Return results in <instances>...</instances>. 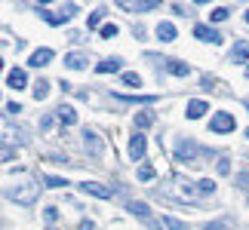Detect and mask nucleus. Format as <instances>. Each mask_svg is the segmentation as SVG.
Here are the masks:
<instances>
[{"label": "nucleus", "mask_w": 249, "mask_h": 230, "mask_svg": "<svg viewBox=\"0 0 249 230\" xmlns=\"http://www.w3.org/2000/svg\"><path fill=\"white\" fill-rule=\"evenodd\" d=\"M157 3H163V0H136L132 9H136V13H148V9H154Z\"/></svg>", "instance_id": "21"}, {"label": "nucleus", "mask_w": 249, "mask_h": 230, "mask_svg": "<svg viewBox=\"0 0 249 230\" xmlns=\"http://www.w3.org/2000/svg\"><path fill=\"white\" fill-rule=\"evenodd\" d=\"M80 230H95V224H92V221H83V224H80Z\"/></svg>", "instance_id": "34"}, {"label": "nucleus", "mask_w": 249, "mask_h": 230, "mask_svg": "<svg viewBox=\"0 0 249 230\" xmlns=\"http://www.w3.org/2000/svg\"><path fill=\"white\" fill-rule=\"evenodd\" d=\"M65 184H68L65 178H55V175H50V178H46V187H53V190H59V187H65Z\"/></svg>", "instance_id": "28"}, {"label": "nucleus", "mask_w": 249, "mask_h": 230, "mask_svg": "<svg viewBox=\"0 0 249 230\" xmlns=\"http://www.w3.org/2000/svg\"><path fill=\"white\" fill-rule=\"evenodd\" d=\"M43 218H46V221L53 224L55 218H59V209H55V206H46V209H43Z\"/></svg>", "instance_id": "30"}, {"label": "nucleus", "mask_w": 249, "mask_h": 230, "mask_svg": "<svg viewBox=\"0 0 249 230\" xmlns=\"http://www.w3.org/2000/svg\"><path fill=\"white\" fill-rule=\"evenodd\" d=\"M132 123H136V129H148L151 123H154V117H151L148 111H142V114H136V117H132Z\"/></svg>", "instance_id": "20"}, {"label": "nucleus", "mask_w": 249, "mask_h": 230, "mask_svg": "<svg viewBox=\"0 0 249 230\" xmlns=\"http://www.w3.org/2000/svg\"><path fill=\"white\" fill-rule=\"evenodd\" d=\"M139 178L142 181H151V178H154V166H148V163H145V166L139 169Z\"/></svg>", "instance_id": "29"}, {"label": "nucleus", "mask_w": 249, "mask_h": 230, "mask_svg": "<svg viewBox=\"0 0 249 230\" xmlns=\"http://www.w3.org/2000/svg\"><path fill=\"white\" fill-rule=\"evenodd\" d=\"M126 209H129V212L136 215V218H142V221H148V218H151V212H148V206H145V203H136V199H132Z\"/></svg>", "instance_id": "17"}, {"label": "nucleus", "mask_w": 249, "mask_h": 230, "mask_svg": "<svg viewBox=\"0 0 249 230\" xmlns=\"http://www.w3.org/2000/svg\"><path fill=\"white\" fill-rule=\"evenodd\" d=\"M80 190H83V194H89V197H99V199H111L114 197V187L102 184V181H83Z\"/></svg>", "instance_id": "3"}, {"label": "nucleus", "mask_w": 249, "mask_h": 230, "mask_svg": "<svg viewBox=\"0 0 249 230\" xmlns=\"http://www.w3.org/2000/svg\"><path fill=\"white\" fill-rule=\"evenodd\" d=\"M50 62H53V49H46V46L31 52V65H34V68H43V65H50Z\"/></svg>", "instance_id": "12"}, {"label": "nucleus", "mask_w": 249, "mask_h": 230, "mask_svg": "<svg viewBox=\"0 0 249 230\" xmlns=\"http://www.w3.org/2000/svg\"><path fill=\"white\" fill-rule=\"evenodd\" d=\"M25 83H28V77H25V71L22 68H13V71H9L6 74V86H9V89H25Z\"/></svg>", "instance_id": "8"}, {"label": "nucleus", "mask_w": 249, "mask_h": 230, "mask_svg": "<svg viewBox=\"0 0 249 230\" xmlns=\"http://www.w3.org/2000/svg\"><path fill=\"white\" fill-rule=\"evenodd\" d=\"M246 111H249V104H246Z\"/></svg>", "instance_id": "41"}, {"label": "nucleus", "mask_w": 249, "mask_h": 230, "mask_svg": "<svg viewBox=\"0 0 249 230\" xmlns=\"http://www.w3.org/2000/svg\"><path fill=\"white\" fill-rule=\"evenodd\" d=\"M46 95H50V80H37V83H34V99L43 101Z\"/></svg>", "instance_id": "19"}, {"label": "nucleus", "mask_w": 249, "mask_h": 230, "mask_svg": "<svg viewBox=\"0 0 249 230\" xmlns=\"http://www.w3.org/2000/svg\"><path fill=\"white\" fill-rule=\"evenodd\" d=\"M120 62L123 59H105V62L95 65V71H99V74H117L120 71Z\"/></svg>", "instance_id": "15"}, {"label": "nucleus", "mask_w": 249, "mask_h": 230, "mask_svg": "<svg viewBox=\"0 0 249 230\" xmlns=\"http://www.w3.org/2000/svg\"><path fill=\"white\" fill-rule=\"evenodd\" d=\"M246 22H249V9H246Z\"/></svg>", "instance_id": "38"}, {"label": "nucleus", "mask_w": 249, "mask_h": 230, "mask_svg": "<svg viewBox=\"0 0 249 230\" xmlns=\"http://www.w3.org/2000/svg\"><path fill=\"white\" fill-rule=\"evenodd\" d=\"M55 117L62 120V126H74V123H77V111H74L71 104H59V108H55Z\"/></svg>", "instance_id": "9"}, {"label": "nucleus", "mask_w": 249, "mask_h": 230, "mask_svg": "<svg viewBox=\"0 0 249 230\" xmlns=\"http://www.w3.org/2000/svg\"><path fill=\"white\" fill-rule=\"evenodd\" d=\"M194 3H213V0H194Z\"/></svg>", "instance_id": "36"}, {"label": "nucleus", "mask_w": 249, "mask_h": 230, "mask_svg": "<svg viewBox=\"0 0 249 230\" xmlns=\"http://www.w3.org/2000/svg\"><path fill=\"white\" fill-rule=\"evenodd\" d=\"M114 99H117V101H142V104H154V101H157V95H139V99H136V95H114Z\"/></svg>", "instance_id": "18"}, {"label": "nucleus", "mask_w": 249, "mask_h": 230, "mask_svg": "<svg viewBox=\"0 0 249 230\" xmlns=\"http://www.w3.org/2000/svg\"><path fill=\"white\" fill-rule=\"evenodd\" d=\"M145 157V135L136 132V135L129 138V160H142Z\"/></svg>", "instance_id": "7"}, {"label": "nucleus", "mask_w": 249, "mask_h": 230, "mask_svg": "<svg viewBox=\"0 0 249 230\" xmlns=\"http://www.w3.org/2000/svg\"><path fill=\"white\" fill-rule=\"evenodd\" d=\"M160 224H163L166 230H188V224H181L178 218H169V215H163V221H160Z\"/></svg>", "instance_id": "22"}, {"label": "nucleus", "mask_w": 249, "mask_h": 230, "mask_svg": "<svg viewBox=\"0 0 249 230\" xmlns=\"http://www.w3.org/2000/svg\"><path fill=\"white\" fill-rule=\"evenodd\" d=\"M231 59H234V62H249V43H246V40H240V43L231 49Z\"/></svg>", "instance_id": "16"}, {"label": "nucleus", "mask_w": 249, "mask_h": 230, "mask_svg": "<svg viewBox=\"0 0 249 230\" xmlns=\"http://www.w3.org/2000/svg\"><path fill=\"white\" fill-rule=\"evenodd\" d=\"M228 172H231V163H228V160H218V175H228Z\"/></svg>", "instance_id": "31"}, {"label": "nucleus", "mask_w": 249, "mask_h": 230, "mask_svg": "<svg viewBox=\"0 0 249 230\" xmlns=\"http://www.w3.org/2000/svg\"><path fill=\"white\" fill-rule=\"evenodd\" d=\"M83 145H86V150H89V153H95V157H102V153H105V141L95 135V132H89V129L83 132Z\"/></svg>", "instance_id": "5"}, {"label": "nucleus", "mask_w": 249, "mask_h": 230, "mask_svg": "<svg viewBox=\"0 0 249 230\" xmlns=\"http://www.w3.org/2000/svg\"><path fill=\"white\" fill-rule=\"evenodd\" d=\"M194 37L203 40V43H213V46L222 43V34H218L215 28H209V25H194Z\"/></svg>", "instance_id": "4"}, {"label": "nucleus", "mask_w": 249, "mask_h": 230, "mask_svg": "<svg viewBox=\"0 0 249 230\" xmlns=\"http://www.w3.org/2000/svg\"><path fill=\"white\" fill-rule=\"evenodd\" d=\"M206 230H225V224H209Z\"/></svg>", "instance_id": "35"}, {"label": "nucleus", "mask_w": 249, "mask_h": 230, "mask_svg": "<svg viewBox=\"0 0 249 230\" xmlns=\"http://www.w3.org/2000/svg\"><path fill=\"white\" fill-rule=\"evenodd\" d=\"M37 3H53V0H37Z\"/></svg>", "instance_id": "37"}, {"label": "nucleus", "mask_w": 249, "mask_h": 230, "mask_svg": "<svg viewBox=\"0 0 249 230\" xmlns=\"http://www.w3.org/2000/svg\"><path fill=\"white\" fill-rule=\"evenodd\" d=\"M120 28L117 25H102V40H111V37H117Z\"/></svg>", "instance_id": "24"}, {"label": "nucleus", "mask_w": 249, "mask_h": 230, "mask_svg": "<svg viewBox=\"0 0 249 230\" xmlns=\"http://www.w3.org/2000/svg\"><path fill=\"white\" fill-rule=\"evenodd\" d=\"M157 40L160 43H172V40H176V25H172V22H160L157 25Z\"/></svg>", "instance_id": "11"}, {"label": "nucleus", "mask_w": 249, "mask_h": 230, "mask_svg": "<svg viewBox=\"0 0 249 230\" xmlns=\"http://www.w3.org/2000/svg\"><path fill=\"white\" fill-rule=\"evenodd\" d=\"M246 77H249V68H246Z\"/></svg>", "instance_id": "40"}, {"label": "nucleus", "mask_w": 249, "mask_h": 230, "mask_svg": "<svg viewBox=\"0 0 249 230\" xmlns=\"http://www.w3.org/2000/svg\"><path fill=\"white\" fill-rule=\"evenodd\" d=\"M37 194H40V187H37L31 178H25V181H18V184L6 187V197L13 199V203H18V206H34Z\"/></svg>", "instance_id": "1"}, {"label": "nucleus", "mask_w": 249, "mask_h": 230, "mask_svg": "<svg viewBox=\"0 0 249 230\" xmlns=\"http://www.w3.org/2000/svg\"><path fill=\"white\" fill-rule=\"evenodd\" d=\"M209 108H206V101H188V120H200V117H203V114H206Z\"/></svg>", "instance_id": "14"}, {"label": "nucleus", "mask_w": 249, "mask_h": 230, "mask_svg": "<svg viewBox=\"0 0 249 230\" xmlns=\"http://www.w3.org/2000/svg\"><path fill=\"white\" fill-rule=\"evenodd\" d=\"M3 160H6V163L13 160V148H9V145H3Z\"/></svg>", "instance_id": "33"}, {"label": "nucleus", "mask_w": 249, "mask_h": 230, "mask_svg": "<svg viewBox=\"0 0 249 230\" xmlns=\"http://www.w3.org/2000/svg\"><path fill=\"white\" fill-rule=\"evenodd\" d=\"M197 190H200V194H213V190H215L213 178H203V181H197Z\"/></svg>", "instance_id": "26"}, {"label": "nucleus", "mask_w": 249, "mask_h": 230, "mask_svg": "<svg viewBox=\"0 0 249 230\" xmlns=\"http://www.w3.org/2000/svg\"><path fill=\"white\" fill-rule=\"evenodd\" d=\"M209 18H213V22H225V18H228V9L225 6H215L213 13H209Z\"/></svg>", "instance_id": "27"}, {"label": "nucleus", "mask_w": 249, "mask_h": 230, "mask_svg": "<svg viewBox=\"0 0 249 230\" xmlns=\"http://www.w3.org/2000/svg\"><path fill=\"white\" fill-rule=\"evenodd\" d=\"M246 138H249V129H246Z\"/></svg>", "instance_id": "39"}, {"label": "nucleus", "mask_w": 249, "mask_h": 230, "mask_svg": "<svg viewBox=\"0 0 249 230\" xmlns=\"http://www.w3.org/2000/svg\"><path fill=\"white\" fill-rule=\"evenodd\" d=\"M123 83H126V86H136V89H139V86H142V77H139L136 71H126V74H123Z\"/></svg>", "instance_id": "23"}, {"label": "nucleus", "mask_w": 249, "mask_h": 230, "mask_svg": "<svg viewBox=\"0 0 249 230\" xmlns=\"http://www.w3.org/2000/svg\"><path fill=\"white\" fill-rule=\"evenodd\" d=\"M86 62H89V59H86L83 52H68V55H65V68H71V71H83Z\"/></svg>", "instance_id": "10"}, {"label": "nucleus", "mask_w": 249, "mask_h": 230, "mask_svg": "<svg viewBox=\"0 0 249 230\" xmlns=\"http://www.w3.org/2000/svg\"><path fill=\"white\" fill-rule=\"evenodd\" d=\"M71 16H74V3H68L62 13H43V18L50 25H65V22H71Z\"/></svg>", "instance_id": "6"}, {"label": "nucleus", "mask_w": 249, "mask_h": 230, "mask_svg": "<svg viewBox=\"0 0 249 230\" xmlns=\"http://www.w3.org/2000/svg\"><path fill=\"white\" fill-rule=\"evenodd\" d=\"M209 129H213L215 135H225V132H234V129H237V120H234L228 111H218V114H213V123H209Z\"/></svg>", "instance_id": "2"}, {"label": "nucleus", "mask_w": 249, "mask_h": 230, "mask_svg": "<svg viewBox=\"0 0 249 230\" xmlns=\"http://www.w3.org/2000/svg\"><path fill=\"white\" fill-rule=\"evenodd\" d=\"M102 16H105V9H95V13L86 18V28H99L102 25Z\"/></svg>", "instance_id": "25"}, {"label": "nucleus", "mask_w": 249, "mask_h": 230, "mask_svg": "<svg viewBox=\"0 0 249 230\" xmlns=\"http://www.w3.org/2000/svg\"><path fill=\"white\" fill-rule=\"evenodd\" d=\"M18 111H22V104H16V101L6 104V114H18Z\"/></svg>", "instance_id": "32"}, {"label": "nucleus", "mask_w": 249, "mask_h": 230, "mask_svg": "<svg viewBox=\"0 0 249 230\" xmlns=\"http://www.w3.org/2000/svg\"><path fill=\"white\" fill-rule=\"evenodd\" d=\"M166 71L176 74V77H188L191 74V68H188L185 62H178V59H166Z\"/></svg>", "instance_id": "13"}]
</instances>
